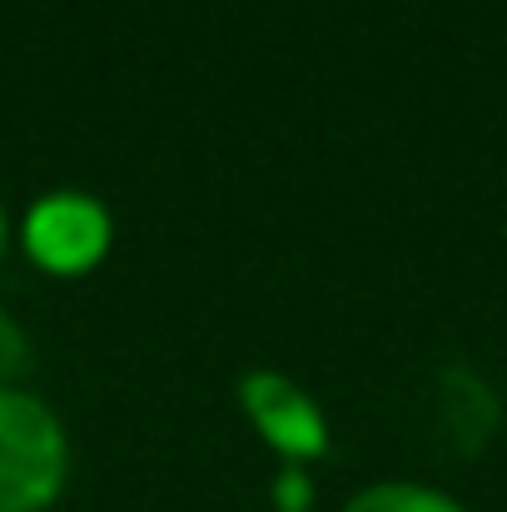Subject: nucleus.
I'll list each match as a JSON object with an SVG mask.
<instances>
[{
    "label": "nucleus",
    "instance_id": "nucleus-1",
    "mask_svg": "<svg viewBox=\"0 0 507 512\" xmlns=\"http://www.w3.org/2000/svg\"><path fill=\"white\" fill-rule=\"evenodd\" d=\"M70 483V438L55 408L0 383V512H50Z\"/></svg>",
    "mask_w": 507,
    "mask_h": 512
},
{
    "label": "nucleus",
    "instance_id": "nucleus-2",
    "mask_svg": "<svg viewBox=\"0 0 507 512\" xmlns=\"http://www.w3.org/2000/svg\"><path fill=\"white\" fill-rule=\"evenodd\" d=\"M110 239H115L110 209L80 189H55V194L35 199L25 224H20L25 254L45 274H60V279L90 274L110 254Z\"/></svg>",
    "mask_w": 507,
    "mask_h": 512
},
{
    "label": "nucleus",
    "instance_id": "nucleus-3",
    "mask_svg": "<svg viewBox=\"0 0 507 512\" xmlns=\"http://www.w3.org/2000/svg\"><path fill=\"white\" fill-rule=\"evenodd\" d=\"M239 408L249 418V428L284 458V463H319L329 453V418L319 408V398L309 388H299L289 373L279 368H249L239 378Z\"/></svg>",
    "mask_w": 507,
    "mask_h": 512
},
{
    "label": "nucleus",
    "instance_id": "nucleus-4",
    "mask_svg": "<svg viewBox=\"0 0 507 512\" xmlns=\"http://www.w3.org/2000/svg\"><path fill=\"white\" fill-rule=\"evenodd\" d=\"M338 512H468L458 498L428 488V483H408V478H393V483H368L358 488Z\"/></svg>",
    "mask_w": 507,
    "mask_h": 512
},
{
    "label": "nucleus",
    "instance_id": "nucleus-5",
    "mask_svg": "<svg viewBox=\"0 0 507 512\" xmlns=\"http://www.w3.org/2000/svg\"><path fill=\"white\" fill-rule=\"evenodd\" d=\"M35 363V348L25 339V329L10 319V309H0V383H20Z\"/></svg>",
    "mask_w": 507,
    "mask_h": 512
},
{
    "label": "nucleus",
    "instance_id": "nucleus-6",
    "mask_svg": "<svg viewBox=\"0 0 507 512\" xmlns=\"http://www.w3.org/2000/svg\"><path fill=\"white\" fill-rule=\"evenodd\" d=\"M274 508L279 512H309L314 508V478L299 463H284L274 478Z\"/></svg>",
    "mask_w": 507,
    "mask_h": 512
},
{
    "label": "nucleus",
    "instance_id": "nucleus-7",
    "mask_svg": "<svg viewBox=\"0 0 507 512\" xmlns=\"http://www.w3.org/2000/svg\"><path fill=\"white\" fill-rule=\"evenodd\" d=\"M0 249H5V214H0Z\"/></svg>",
    "mask_w": 507,
    "mask_h": 512
}]
</instances>
